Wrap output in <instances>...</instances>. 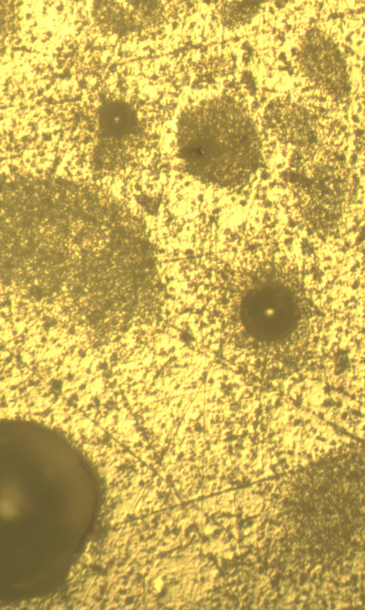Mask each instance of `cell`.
I'll list each match as a JSON object with an SVG mask.
<instances>
[{"mask_svg":"<svg viewBox=\"0 0 365 610\" xmlns=\"http://www.w3.org/2000/svg\"><path fill=\"white\" fill-rule=\"evenodd\" d=\"M178 128V153L187 172L202 180L227 185L247 177L255 165V139L247 119L205 109Z\"/></svg>","mask_w":365,"mask_h":610,"instance_id":"6da1fadb","label":"cell"}]
</instances>
